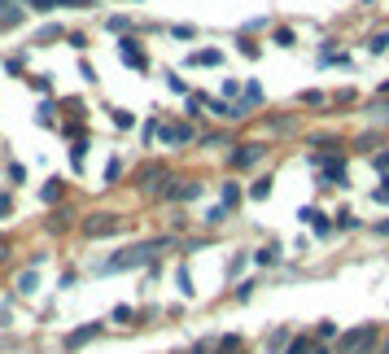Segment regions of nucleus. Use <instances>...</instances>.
<instances>
[{
  "instance_id": "22",
  "label": "nucleus",
  "mask_w": 389,
  "mask_h": 354,
  "mask_svg": "<svg viewBox=\"0 0 389 354\" xmlns=\"http://www.w3.org/2000/svg\"><path fill=\"white\" fill-rule=\"evenodd\" d=\"M241 101H245V109H258V105L267 101V92H263V84H254V79H250V84H245V92H241Z\"/></svg>"
},
{
  "instance_id": "28",
  "label": "nucleus",
  "mask_w": 389,
  "mask_h": 354,
  "mask_svg": "<svg viewBox=\"0 0 389 354\" xmlns=\"http://www.w3.org/2000/svg\"><path fill=\"white\" fill-rule=\"evenodd\" d=\"M84 162H88V140H75V144H70V171L79 175V171H84Z\"/></svg>"
},
{
  "instance_id": "11",
  "label": "nucleus",
  "mask_w": 389,
  "mask_h": 354,
  "mask_svg": "<svg viewBox=\"0 0 389 354\" xmlns=\"http://www.w3.org/2000/svg\"><path fill=\"white\" fill-rule=\"evenodd\" d=\"M298 219H302V223H306V228H311L315 236H333V232H337V228H333V219L323 215L319 206H302V215H298Z\"/></svg>"
},
{
  "instance_id": "55",
  "label": "nucleus",
  "mask_w": 389,
  "mask_h": 354,
  "mask_svg": "<svg viewBox=\"0 0 389 354\" xmlns=\"http://www.w3.org/2000/svg\"><path fill=\"white\" fill-rule=\"evenodd\" d=\"M184 354H210V341H192V346H188Z\"/></svg>"
},
{
  "instance_id": "44",
  "label": "nucleus",
  "mask_w": 389,
  "mask_h": 354,
  "mask_svg": "<svg viewBox=\"0 0 389 354\" xmlns=\"http://www.w3.org/2000/svg\"><path fill=\"white\" fill-rule=\"evenodd\" d=\"M22 5H26L31 13H53V9H57V0H22Z\"/></svg>"
},
{
  "instance_id": "57",
  "label": "nucleus",
  "mask_w": 389,
  "mask_h": 354,
  "mask_svg": "<svg viewBox=\"0 0 389 354\" xmlns=\"http://www.w3.org/2000/svg\"><path fill=\"white\" fill-rule=\"evenodd\" d=\"M376 236H381V240H389V219H381V223H376Z\"/></svg>"
},
{
  "instance_id": "26",
  "label": "nucleus",
  "mask_w": 389,
  "mask_h": 354,
  "mask_svg": "<svg viewBox=\"0 0 389 354\" xmlns=\"http://www.w3.org/2000/svg\"><path fill=\"white\" fill-rule=\"evenodd\" d=\"M311 350H315V337L311 332H293V341H289L284 354H311Z\"/></svg>"
},
{
  "instance_id": "33",
  "label": "nucleus",
  "mask_w": 389,
  "mask_h": 354,
  "mask_svg": "<svg viewBox=\"0 0 389 354\" xmlns=\"http://www.w3.org/2000/svg\"><path fill=\"white\" fill-rule=\"evenodd\" d=\"M250 259H254V254H245V249H241V254H236V259L228 263V280H232V284H236V276H241V271H245V267H250Z\"/></svg>"
},
{
  "instance_id": "27",
  "label": "nucleus",
  "mask_w": 389,
  "mask_h": 354,
  "mask_svg": "<svg viewBox=\"0 0 389 354\" xmlns=\"http://www.w3.org/2000/svg\"><path fill=\"white\" fill-rule=\"evenodd\" d=\"M36 123H40V127H61V123H57V105H53V101H40Z\"/></svg>"
},
{
  "instance_id": "54",
  "label": "nucleus",
  "mask_w": 389,
  "mask_h": 354,
  "mask_svg": "<svg viewBox=\"0 0 389 354\" xmlns=\"http://www.w3.org/2000/svg\"><path fill=\"white\" fill-rule=\"evenodd\" d=\"M75 280H79V271H61V280H57V288H75Z\"/></svg>"
},
{
  "instance_id": "32",
  "label": "nucleus",
  "mask_w": 389,
  "mask_h": 354,
  "mask_svg": "<svg viewBox=\"0 0 389 354\" xmlns=\"http://www.w3.org/2000/svg\"><path fill=\"white\" fill-rule=\"evenodd\" d=\"M245 197H250V201H267V197H271V180H267V175H263V180H254Z\"/></svg>"
},
{
  "instance_id": "48",
  "label": "nucleus",
  "mask_w": 389,
  "mask_h": 354,
  "mask_svg": "<svg viewBox=\"0 0 389 354\" xmlns=\"http://www.w3.org/2000/svg\"><path fill=\"white\" fill-rule=\"evenodd\" d=\"M171 36H175V40H192V36H197V26H188V22H180V26H171Z\"/></svg>"
},
{
  "instance_id": "46",
  "label": "nucleus",
  "mask_w": 389,
  "mask_h": 354,
  "mask_svg": "<svg viewBox=\"0 0 389 354\" xmlns=\"http://www.w3.org/2000/svg\"><path fill=\"white\" fill-rule=\"evenodd\" d=\"M66 44H70V48H79V53H84V48H88V36H84V31H66Z\"/></svg>"
},
{
  "instance_id": "53",
  "label": "nucleus",
  "mask_w": 389,
  "mask_h": 354,
  "mask_svg": "<svg viewBox=\"0 0 389 354\" xmlns=\"http://www.w3.org/2000/svg\"><path fill=\"white\" fill-rule=\"evenodd\" d=\"M79 75H84V84H96V70H92V61H79Z\"/></svg>"
},
{
  "instance_id": "58",
  "label": "nucleus",
  "mask_w": 389,
  "mask_h": 354,
  "mask_svg": "<svg viewBox=\"0 0 389 354\" xmlns=\"http://www.w3.org/2000/svg\"><path fill=\"white\" fill-rule=\"evenodd\" d=\"M376 354H389V328H385V337H381V350Z\"/></svg>"
},
{
  "instance_id": "25",
  "label": "nucleus",
  "mask_w": 389,
  "mask_h": 354,
  "mask_svg": "<svg viewBox=\"0 0 389 354\" xmlns=\"http://www.w3.org/2000/svg\"><path fill=\"white\" fill-rule=\"evenodd\" d=\"M175 288H180V293L184 298H197V288H192V271L180 263V267H175Z\"/></svg>"
},
{
  "instance_id": "5",
  "label": "nucleus",
  "mask_w": 389,
  "mask_h": 354,
  "mask_svg": "<svg viewBox=\"0 0 389 354\" xmlns=\"http://www.w3.org/2000/svg\"><path fill=\"white\" fill-rule=\"evenodd\" d=\"M158 144H162V149H184V144H197V127H192L188 118L158 123Z\"/></svg>"
},
{
  "instance_id": "13",
  "label": "nucleus",
  "mask_w": 389,
  "mask_h": 354,
  "mask_svg": "<svg viewBox=\"0 0 389 354\" xmlns=\"http://www.w3.org/2000/svg\"><path fill=\"white\" fill-rule=\"evenodd\" d=\"M79 232V215L70 210V206H53V215H48V232Z\"/></svg>"
},
{
  "instance_id": "8",
  "label": "nucleus",
  "mask_w": 389,
  "mask_h": 354,
  "mask_svg": "<svg viewBox=\"0 0 389 354\" xmlns=\"http://www.w3.org/2000/svg\"><path fill=\"white\" fill-rule=\"evenodd\" d=\"M201 192H206V188H201L197 180H175V175H171V180H167V184H162V188L153 192V197H158V201H175V206H188V201H197Z\"/></svg>"
},
{
  "instance_id": "34",
  "label": "nucleus",
  "mask_w": 389,
  "mask_h": 354,
  "mask_svg": "<svg viewBox=\"0 0 389 354\" xmlns=\"http://www.w3.org/2000/svg\"><path fill=\"white\" fill-rule=\"evenodd\" d=\"M167 92H171V96H184V101H188V84H184L175 70H167Z\"/></svg>"
},
{
  "instance_id": "35",
  "label": "nucleus",
  "mask_w": 389,
  "mask_h": 354,
  "mask_svg": "<svg viewBox=\"0 0 389 354\" xmlns=\"http://www.w3.org/2000/svg\"><path fill=\"white\" fill-rule=\"evenodd\" d=\"M271 44H275V48H293V44H298V36H293V31H289V26H275Z\"/></svg>"
},
{
  "instance_id": "17",
  "label": "nucleus",
  "mask_w": 389,
  "mask_h": 354,
  "mask_svg": "<svg viewBox=\"0 0 389 354\" xmlns=\"http://www.w3.org/2000/svg\"><path fill=\"white\" fill-rule=\"evenodd\" d=\"M36 288H40V276H36V267L18 271V280H13V298H31Z\"/></svg>"
},
{
  "instance_id": "15",
  "label": "nucleus",
  "mask_w": 389,
  "mask_h": 354,
  "mask_svg": "<svg viewBox=\"0 0 389 354\" xmlns=\"http://www.w3.org/2000/svg\"><path fill=\"white\" fill-rule=\"evenodd\" d=\"M40 201H44V206H61V201H66V180H61V175L44 180V188H40Z\"/></svg>"
},
{
  "instance_id": "29",
  "label": "nucleus",
  "mask_w": 389,
  "mask_h": 354,
  "mask_svg": "<svg viewBox=\"0 0 389 354\" xmlns=\"http://www.w3.org/2000/svg\"><path fill=\"white\" fill-rule=\"evenodd\" d=\"M197 144H201V149H206V144H228V132H219V127H201Z\"/></svg>"
},
{
  "instance_id": "23",
  "label": "nucleus",
  "mask_w": 389,
  "mask_h": 354,
  "mask_svg": "<svg viewBox=\"0 0 389 354\" xmlns=\"http://www.w3.org/2000/svg\"><path fill=\"white\" fill-rule=\"evenodd\" d=\"M241 197H245V192H241V184H236V180H223V188H219V201L228 206V210H232V206H241Z\"/></svg>"
},
{
  "instance_id": "7",
  "label": "nucleus",
  "mask_w": 389,
  "mask_h": 354,
  "mask_svg": "<svg viewBox=\"0 0 389 354\" xmlns=\"http://www.w3.org/2000/svg\"><path fill=\"white\" fill-rule=\"evenodd\" d=\"M267 153H271V144H267V140H245V144H232L228 167H232V171H250V167L263 162Z\"/></svg>"
},
{
  "instance_id": "41",
  "label": "nucleus",
  "mask_w": 389,
  "mask_h": 354,
  "mask_svg": "<svg viewBox=\"0 0 389 354\" xmlns=\"http://www.w3.org/2000/svg\"><path fill=\"white\" fill-rule=\"evenodd\" d=\"M119 180H123V162L109 157V162H105V184H119Z\"/></svg>"
},
{
  "instance_id": "30",
  "label": "nucleus",
  "mask_w": 389,
  "mask_h": 354,
  "mask_svg": "<svg viewBox=\"0 0 389 354\" xmlns=\"http://www.w3.org/2000/svg\"><path fill=\"white\" fill-rule=\"evenodd\" d=\"M223 219H228V206L219 201V206H210V210H206V219H201V223H206L210 232H215V228H223Z\"/></svg>"
},
{
  "instance_id": "21",
  "label": "nucleus",
  "mask_w": 389,
  "mask_h": 354,
  "mask_svg": "<svg viewBox=\"0 0 389 354\" xmlns=\"http://www.w3.org/2000/svg\"><path fill=\"white\" fill-rule=\"evenodd\" d=\"M333 228H337V232H359L363 223H359V215H354V210H337V215H333Z\"/></svg>"
},
{
  "instance_id": "24",
  "label": "nucleus",
  "mask_w": 389,
  "mask_h": 354,
  "mask_svg": "<svg viewBox=\"0 0 389 354\" xmlns=\"http://www.w3.org/2000/svg\"><path fill=\"white\" fill-rule=\"evenodd\" d=\"M53 40H66V26H57V22H44L36 31V44H53Z\"/></svg>"
},
{
  "instance_id": "39",
  "label": "nucleus",
  "mask_w": 389,
  "mask_h": 354,
  "mask_svg": "<svg viewBox=\"0 0 389 354\" xmlns=\"http://www.w3.org/2000/svg\"><path fill=\"white\" fill-rule=\"evenodd\" d=\"M367 53H376V57L389 53V31H381V36H372V40H367Z\"/></svg>"
},
{
  "instance_id": "38",
  "label": "nucleus",
  "mask_w": 389,
  "mask_h": 354,
  "mask_svg": "<svg viewBox=\"0 0 389 354\" xmlns=\"http://www.w3.org/2000/svg\"><path fill=\"white\" fill-rule=\"evenodd\" d=\"M114 127H119V132H132V127H136V114H132V109H114Z\"/></svg>"
},
{
  "instance_id": "42",
  "label": "nucleus",
  "mask_w": 389,
  "mask_h": 354,
  "mask_svg": "<svg viewBox=\"0 0 389 354\" xmlns=\"http://www.w3.org/2000/svg\"><path fill=\"white\" fill-rule=\"evenodd\" d=\"M26 88H36V92H53V84H48V75H26Z\"/></svg>"
},
{
  "instance_id": "56",
  "label": "nucleus",
  "mask_w": 389,
  "mask_h": 354,
  "mask_svg": "<svg viewBox=\"0 0 389 354\" xmlns=\"http://www.w3.org/2000/svg\"><path fill=\"white\" fill-rule=\"evenodd\" d=\"M57 5H70V9H88L92 0H57Z\"/></svg>"
},
{
  "instance_id": "16",
  "label": "nucleus",
  "mask_w": 389,
  "mask_h": 354,
  "mask_svg": "<svg viewBox=\"0 0 389 354\" xmlns=\"http://www.w3.org/2000/svg\"><path fill=\"white\" fill-rule=\"evenodd\" d=\"M22 22H26V9H22V5H13V0H0V31L22 26Z\"/></svg>"
},
{
  "instance_id": "40",
  "label": "nucleus",
  "mask_w": 389,
  "mask_h": 354,
  "mask_svg": "<svg viewBox=\"0 0 389 354\" xmlns=\"http://www.w3.org/2000/svg\"><path fill=\"white\" fill-rule=\"evenodd\" d=\"M254 288H258L254 280H241V284L232 288V302H250V298H254Z\"/></svg>"
},
{
  "instance_id": "12",
  "label": "nucleus",
  "mask_w": 389,
  "mask_h": 354,
  "mask_svg": "<svg viewBox=\"0 0 389 354\" xmlns=\"http://www.w3.org/2000/svg\"><path fill=\"white\" fill-rule=\"evenodd\" d=\"M250 346H245V337L241 332H219L215 341H210V354H245Z\"/></svg>"
},
{
  "instance_id": "6",
  "label": "nucleus",
  "mask_w": 389,
  "mask_h": 354,
  "mask_svg": "<svg viewBox=\"0 0 389 354\" xmlns=\"http://www.w3.org/2000/svg\"><path fill=\"white\" fill-rule=\"evenodd\" d=\"M105 324H109V319H88V324L70 328L66 337H61V350H66V354H79V350H88L92 341H101V337H105Z\"/></svg>"
},
{
  "instance_id": "37",
  "label": "nucleus",
  "mask_w": 389,
  "mask_h": 354,
  "mask_svg": "<svg viewBox=\"0 0 389 354\" xmlns=\"http://www.w3.org/2000/svg\"><path fill=\"white\" fill-rule=\"evenodd\" d=\"M267 132H293V114H280V118H267Z\"/></svg>"
},
{
  "instance_id": "45",
  "label": "nucleus",
  "mask_w": 389,
  "mask_h": 354,
  "mask_svg": "<svg viewBox=\"0 0 389 354\" xmlns=\"http://www.w3.org/2000/svg\"><path fill=\"white\" fill-rule=\"evenodd\" d=\"M372 197H376V206H389V175H381V184H376Z\"/></svg>"
},
{
  "instance_id": "19",
  "label": "nucleus",
  "mask_w": 389,
  "mask_h": 354,
  "mask_svg": "<svg viewBox=\"0 0 389 354\" xmlns=\"http://www.w3.org/2000/svg\"><path fill=\"white\" fill-rule=\"evenodd\" d=\"M188 66H223V53H219V48H192Z\"/></svg>"
},
{
  "instance_id": "1",
  "label": "nucleus",
  "mask_w": 389,
  "mask_h": 354,
  "mask_svg": "<svg viewBox=\"0 0 389 354\" xmlns=\"http://www.w3.org/2000/svg\"><path fill=\"white\" fill-rule=\"evenodd\" d=\"M162 249H175V236H149L136 245H123L119 254H109L105 263H96V276H119V271H136V267H153L162 259Z\"/></svg>"
},
{
  "instance_id": "9",
  "label": "nucleus",
  "mask_w": 389,
  "mask_h": 354,
  "mask_svg": "<svg viewBox=\"0 0 389 354\" xmlns=\"http://www.w3.org/2000/svg\"><path fill=\"white\" fill-rule=\"evenodd\" d=\"M119 57H123V66H132L136 75H149V53L140 48L136 36H123V40H119Z\"/></svg>"
},
{
  "instance_id": "51",
  "label": "nucleus",
  "mask_w": 389,
  "mask_h": 354,
  "mask_svg": "<svg viewBox=\"0 0 389 354\" xmlns=\"http://www.w3.org/2000/svg\"><path fill=\"white\" fill-rule=\"evenodd\" d=\"M13 215V197H9V192H0V219H9Z\"/></svg>"
},
{
  "instance_id": "18",
  "label": "nucleus",
  "mask_w": 389,
  "mask_h": 354,
  "mask_svg": "<svg viewBox=\"0 0 389 354\" xmlns=\"http://www.w3.org/2000/svg\"><path fill=\"white\" fill-rule=\"evenodd\" d=\"M109 324H123V328H136L140 324V311L136 307H127V302H119L114 311H109Z\"/></svg>"
},
{
  "instance_id": "50",
  "label": "nucleus",
  "mask_w": 389,
  "mask_h": 354,
  "mask_svg": "<svg viewBox=\"0 0 389 354\" xmlns=\"http://www.w3.org/2000/svg\"><path fill=\"white\" fill-rule=\"evenodd\" d=\"M372 167H376L381 175H389V149H385V153H376V157H372Z\"/></svg>"
},
{
  "instance_id": "43",
  "label": "nucleus",
  "mask_w": 389,
  "mask_h": 354,
  "mask_svg": "<svg viewBox=\"0 0 389 354\" xmlns=\"http://www.w3.org/2000/svg\"><path fill=\"white\" fill-rule=\"evenodd\" d=\"M105 26H109V31H119V36H127V26H132V18H127V13H114V18H105Z\"/></svg>"
},
{
  "instance_id": "31",
  "label": "nucleus",
  "mask_w": 389,
  "mask_h": 354,
  "mask_svg": "<svg viewBox=\"0 0 389 354\" xmlns=\"http://www.w3.org/2000/svg\"><path fill=\"white\" fill-rule=\"evenodd\" d=\"M61 136H66V140H84V136H88L84 118H66V123H61Z\"/></svg>"
},
{
  "instance_id": "52",
  "label": "nucleus",
  "mask_w": 389,
  "mask_h": 354,
  "mask_svg": "<svg viewBox=\"0 0 389 354\" xmlns=\"http://www.w3.org/2000/svg\"><path fill=\"white\" fill-rule=\"evenodd\" d=\"M323 101H328L323 92H302V105H323Z\"/></svg>"
},
{
  "instance_id": "10",
  "label": "nucleus",
  "mask_w": 389,
  "mask_h": 354,
  "mask_svg": "<svg viewBox=\"0 0 389 354\" xmlns=\"http://www.w3.org/2000/svg\"><path fill=\"white\" fill-rule=\"evenodd\" d=\"M167 180H171V167H162V162H144V167H140V175H136V188L158 192Z\"/></svg>"
},
{
  "instance_id": "49",
  "label": "nucleus",
  "mask_w": 389,
  "mask_h": 354,
  "mask_svg": "<svg viewBox=\"0 0 389 354\" xmlns=\"http://www.w3.org/2000/svg\"><path fill=\"white\" fill-rule=\"evenodd\" d=\"M9 184H26V167H18V162H9Z\"/></svg>"
},
{
  "instance_id": "14",
  "label": "nucleus",
  "mask_w": 389,
  "mask_h": 354,
  "mask_svg": "<svg viewBox=\"0 0 389 354\" xmlns=\"http://www.w3.org/2000/svg\"><path fill=\"white\" fill-rule=\"evenodd\" d=\"M280 259H284V245H280V240H267V245L254 249V263H258V267H280Z\"/></svg>"
},
{
  "instance_id": "2",
  "label": "nucleus",
  "mask_w": 389,
  "mask_h": 354,
  "mask_svg": "<svg viewBox=\"0 0 389 354\" xmlns=\"http://www.w3.org/2000/svg\"><path fill=\"white\" fill-rule=\"evenodd\" d=\"M381 337H385V328L376 324V319H367V324H350L333 341V354H376L381 350Z\"/></svg>"
},
{
  "instance_id": "47",
  "label": "nucleus",
  "mask_w": 389,
  "mask_h": 354,
  "mask_svg": "<svg viewBox=\"0 0 389 354\" xmlns=\"http://www.w3.org/2000/svg\"><path fill=\"white\" fill-rule=\"evenodd\" d=\"M171 232H175V236L188 232V215H184V210H175V215H171Z\"/></svg>"
},
{
  "instance_id": "3",
  "label": "nucleus",
  "mask_w": 389,
  "mask_h": 354,
  "mask_svg": "<svg viewBox=\"0 0 389 354\" xmlns=\"http://www.w3.org/2000/svg\"><path fill=\"white\" fill-rule=\"evenodd\" d=\"M306 162L319 171V188H346L350 184L346 153H306Z\"/></svg>"
},
{
  "instance_id": "4",
  "label": "nucleus",
  "mask_w": 389,
  "mask_h": 354,
  "mask_svg": "<svg viewBox=\"0 0 389 354\" xmlns=\"http://www.w3.org/2000/svg\"><path fill=\"white\" fill-rule=\"evenodd\" d=\"M127 228V219L114 215V210H92V215H79V236L84 240H105Z\"/></svg>"
},
{
  "instance_id": "36",
  "label": "nucleus",
  "mask_w": 389,
  "mask_h": 354,
  "mask_svg": "<svg viewBox=\"0 0 389 354\" xmlns=\"http://www.w3.org/2000/svg\"><path fill=\"white\" fill-rule=\"evenodd\" d=\"M236 48H241V53H245L250 61H258V57H263V48H258V44L250 40V36H236Z\"/></svg>"
},
{
  "instance_id": "20",
  "label": "nucleus",
  "mask_w": 389,
  "mask_h": 354,
  "mask_svg": "<svg viewBox=\"0 0 389 354\" xmlns=\"http://www.w3.org/2000/svg\"><path fill=\"white\" fill-rule=\"evenodd\" d=\"M311 337H315V346H333L337 337H342V328H337L333 319H319V324H315V332H311Z\"/></svg>"
}]
</instances>
